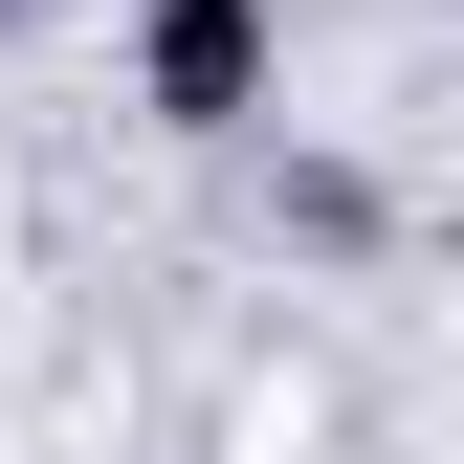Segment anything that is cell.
Here are the masks:
<instances>
[{"label": "cell", "mask_w": 464, "mask_h": 464, "mask_svg": "<svg viewBox=\"0 0 464 464\" xmlns=\"http://www.w3.org/2000/svg\"><path fill=\"white\" fill-rule=\"evenodd\" d=\"M133 111L155 133H244L266 111V0H133Z\"/></svg>", "instance_id": "obj_1"}]
</instances>
